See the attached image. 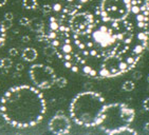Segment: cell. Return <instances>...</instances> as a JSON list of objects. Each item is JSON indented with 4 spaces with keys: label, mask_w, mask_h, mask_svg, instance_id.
<instances>
[{
    "label": "cell",
    "mask_w": 149,
    "mask_h": 135,
    "mask_svg": "<svg viewBox=\"0 0 149 135\" xmlns=\"http://www.w3.org/2000/svg\"><path fill=\"white\" fill-rule=\"evenodd\" d=\"M2 24L3 26H4V29L6 30H9L12 28V20H6V19H4V20L2 21Z\"/></svg>",
    "instance_id": "obj_20"
},
{
    "label": "cell",
    "mask_w": 149,
    "mask_h": 135,
    "mask_svg": "<svg viewBox=\"0 0 149 135\" xmlns=\"http://www.w3.org/2000/svg\"><path fill=\"white\" fill-rule=\"evenodd\" d=\"M45 54L47 55V56H52V55H54L55 54V52H56V50H55V48L54 46H48L45 49Z\"/></svg>",
    "instance_id": "obj_17"
},
{
    "label": "cell",
    "mask_w": 149,
    "mask_h": 135,
    "mask_svg": "<svg viewBox=\"0 0 149 135\" xmlns=\"http://www.w3.org/2000/svg\"><path fill=\"white\" fill-rule=\"evenodd\" d=\"M67 83H68V81H67V79L65 77H59V78L56 77L55 84H56L58 88H65V87L67 86Z\"/></svg>",
    "instance_id": "obj_16"
},
{
    "label": "cell",
    "mask_w": 149,
    "mask_h": 135,
    "mask_svg": "<svg viewBox=\"0 0 149 135\" xmlns=\"http://www.w3.org/2000/svg\"><path fill=\"white\" fill-rule=\"evenodd\" d=\"M47 112L45 96L31 86L12 87L0 100V114L17 129H29L42 120Z\"/></svg>",
    "instance_id": "obj_1"
},
{
    "label": "cell",
    "mask_w": 149,
    "mask_h": 135,
    "mask_svg": "<svg viewBox=\"0 0 149 135\" xmlns=\"http://www.w3.org/2000/svg\"><path fill=\"white\" fill-rule=\"evenodd\" d=\"M131 11V0H102L100 14L104 20L123 21Z\"/></svg>",
    "instance_id": "obj_4"
},
{
    "label": "cell",
    "mask_w": 149,
    "mask_h": 135,
    "mask_svg": "<svg viewBox=\"0 0 149 135\" xmlns=\"http://www.w3.org/2000/svg\"><path fill=\"white\" fill-rule=\"evenodd\" d=\"M145 10H146L147 14L149 15V0H146V1H145Z\"/></svg>",
    "instance_id": "obj_26"
},
{
    "label": "cell",
    "mask_w": 149,
    "mask_h": 135,
    "mask_svg": "<svg viewBox=\"0 0 149 135\" xmlns=\"http://www.w3.org/2000/svg\"><path fill=\"white\" fill-rule=\"evenodd\" d=\"M147 81H148V82H149V75H148V76H147Z\"/></svg>",
    "instance_id": "obj_33"
},
{
    "label": "cell",
    "mask_w": 149,
    "mask_h": 135,
    "mask_svg": "<svg viewBox=\"0 0 149 135\" xmlns=\"http://www.w3.org/2000/svg\"><path fill=\"white\" fill-rule=\"evenodd\" d=\"M93 16L88 12L74 13L70 20V26L74 33L78 35L89 34L93 28Z\"/></svg>",
    "instance_id": "obj_6"
},
{
    "label": "cell",
    "mask_w": 149,
    "mask_h": 135,
    "mask_svg": "<svg viewBox=\"0 0 149 135\" xmlns=\"http://www.w3.org/2000/svg\"><path fill=\"white\" fill-rule=\"evenodd\" d=\"M37 21H38V19H35V20H32V21L30 20L29 26H31V29L33 30V31L41 34V32L43 31V23L42 22L37 23Z\"/></svg>",
    "instance_id": "obj_11"
},
{
    "label": "cell",
    "mask_w": 149,
    "mask_h": 135,
    "mask_svg": "<svg viewBox=\"0 0 149 135\" xmlns=\"http://www.w3.org/2000/svg\"><path fill=\"white\" fill-rule=\"evenodd\" d=\"M139 37L143 40V48L146 49L147 51H149V32L143 33L142 35H140Z\"/></svg>",
    "instance_id": "obj_13"
},
{
    "label": "cell",
    "mask_w": 149,
    "mask_h": 135,
    "mask_svg": "<svg viewBox=\"0 0 149 135\" xmlns=\"http://www.w3.org/2000/svg\"><path fill=\"white\" fill-rule=\"evenodd\" d=\"M52 10L51 6H49V4H46V6H42V12H43V14H48V13H50Z\"/></svg>",
    "instance_id": "obj_22"
},
{
    "label": "cell",
    "mask_w": 149,
    "mask_h": 135,
    "mask_svg": "<svg viewBox=\"0 0 149 135\" xmlns=\"http://www.w3.org/2000/svg\"><path fill=\"white\" fill-rule=\"evenodd\" d=\"M9 54H10V56H12V57H15V56H17L18 55V50L15 49V48H12V49L9 50Z\"/></svg>",
    "instance_id": "obj_21"
},
{
    "label": "cell",
    "mask_w": 149,
    "mask_h": 135,
    "mask_svg": "<svg viewBox=\"0 0 149 135\" xmlns=\"http://www.w3.org/2000/svg\"><path fill=\"white\" fill-rule=\"evenodd\" d=\"M81 1H83V2H86V1H87V0H81Z\"/></svg>",
    "instance_id": "obj_34"
},
{
    "label": "cell",
    "mask_w": 149,
    "mask_h": 135,
    "mask_svg": "<svg viewBox=\"0 0 149 135\" xmlns=\"http://www.w3.org/2000/svg\"><path fill=\"white\" fill-rule=\"evenodd\" d=\"M6 30L4 29L2 22H0V46H2L6 42Z\"/></svg>",
    "instance_id": "obj_14"
},
{
    "label": "cell",
    "mask_w": 149,
    "mask_h": 135,
    "mask_svg": "<svg viewBox=\"0 0 149 135\" xmlns=\"http://www.w3.org/2000/svg\"><path fill=\"white\" fill-rule=\"evenodd\" d=\"M8 0H0V6H6V3Z\"/></svg>",
    "instance_id": "obj_31"
},
{
    "label": "cell",
    "mask_w": 149,
    "mask_h": 135,
    "mask_svg": "<svg viewBox=\"0 0 149 135\" xmlns=\"http://www.w3.org/2000/svg\"><path fill=\"white\" fill-rule=\"evenodd\" d=\"M141 77H142V74H141L140 72H136L134 74V78H135V79H140Z\"/></svg>",
    "instance_id": "obj_28"
},
{
    "label": "cell",
    "mask_w": 149,
    "mask_h": 135,
    "mask_svg": "<svg viewBox=\"0 0 149 135\" xmlns=\"http://www.w3.org/2000/svg\"><path fill=\"white\" fill-rule=\"evenodd\" d=\"M60 8H61V6H60V4H55V6H54V9H53V10L57 12V11H60Z\"/></svg>",
    "instance_id": "obj_30"
},
{
    "label": "cell",
    "mask_w": 149,
    "mask_h": 135,
    "mask_svg": "<svg viewBox=\"0 0 149 135\" xmlns=\"http://www.w3.org/2000/svg\"><path fill=\"white\" fill-rule=\"evenodd\" d=\"M144 131H145V132H149V123L145 124V126H144Z\"/></svg>",
    "instance_id": "obj_27"
},
{
    "label": "cell",
    "mask_w": 149,
    "mask_h": 135,
    "mask_svg": "<svg viewBox=\"0 0 149 135\" xmlns=\"http://www.w3.org/2000/svg\"><path fill=\"white\" fill-rule=\"evenodd\" d=\"M143 108L149 112V97H147L146 99L143 101Z\"/></svg>",
    "instance_id": "obj_23"
},
{
    "label": "cell",
    "mask_w": 149,
    "mask_h": 135,
    "mask_svg": "<svg viewBox=\"0 0 149 135\" xmlns=\"http://www.w3.org/2000/svg\"><path fill=\"white\" fill-rule=\"evenodd\" d=\"M22 70H23L22 63H17V64H16V71H17V72H20V71H22Z\"/></svg>",
    "instance_id": "obj_25"
},
{
    "label": "cell",
    "mask_w": 149,
    "mask_h": 135,
    "mask_svg": "<svg viewBox=\"0 0 149 135\" xmlns=\"http://www.w3.org/2000/svg\"><path fill=\"white\" fill-rule=\"evenodd\" d=\"M49 130L53 134H69L71 130V121L63 113H57L50 119Z\"/></svg>",
    "instance_id": "obj_8"
},
{
    "label": "cell",
    "mask_w": 149,
    "mask_h": 135,
    "mask_svg": "<svg viewBox=\"0 0 149 135\" xmlns=\"http://www.w3.org/2000/svg\"><path fill=\"white\" fill-rule=\"evenodd\" d=\"M3 68V58L0 57V69Z\"/></svg>",
    "instance_id": "obj_32"
},
{
    "label": "cell",
    "mask_w": 149,
    "mask_h": 135,
    "mask_svg": "<svg viewBox=\"0 0 149 135\" xmlns=\"http://www.w3.org/2000/svg\"><path fill=\"white\" fill-rule=\"evenodd\" d=\"M29 74L31 80L39 89H50L55 84L56 74L51 66L36 63L30 66Z\"/></svg>",
    "instance_id": "obj_5"
},
{
    "label": "cell",
    "mask_w": 149,
    "mask_h": 135,
    "mask_svg": "<svg viewBox=\"0 0 149 135\" xmlns=\"http://www.w3.org/2000/svg\"><path fill=\"white\" fill-rule=\"evenodd\" d=\"M105 98L97 92L85 91L77 94L70 104V116L75 124L86 128L100 125L104 109Z\"/></svg>",
    "instance_id": "obj_2"
},
{
    "label": "cell",
    "mask_w": 149,
    "mask_h": 135,
    "mask_svg": "<svg viewBox=\"0 0 149 135\" xmlns=\"http://www.w3.org/2000/svg\"><path fill=\"white\" fill-rule=\"evenodd\" d=\"M37 0H23L22 6L26 10H34L37 8Z\"/></svg>",
    "instance_id": "obj_12"
},
{
    "label": "cell",
    "mask_w": 149,
    "mask_h": 135,
    "mask_svg": "<svg viewBox=\"0 0 149 135\" xmlns=\"http://www.w3.org/2000/svg\"><path fill=\"white\" fill-rule=\"evenodd\" d=\"M19 24H20V26H29V24H30V19H28V18H26V17L20 18Z\"/></svg>",
    "instance_id": "obj_19"
},
{
    "label": "cell",
    "mask_w": 149,
    "mask_h": 135,
    "mask_svg": "<svg viewBox=\"0 0 149 135\" xmlns=\"http://www.w3.org/2000/svg\"><path fill=\"white\" fill-rule=\"evenodd\" d=\"M12 66H13L12 59H10V58H3V68H4V69L9 70Z\"/></svg>",
    "instance_id": "obj_18"
},
{
    "label": "cell",
    "mask_w": 149,
    "mask_h": 135,
    "mask_svg": "<svg viewBox=\"0 0 149 135\" xmlns=\"http://www.w3.org/2000/svg\"><path fill=\"white\" fill-rule=\"evenodd\" d=\"M112 134H136V131H134L133 129L129 128V126H125V127H120L118 129L114 130V131L112 132Z\"/></svg>",
    "instance_id": "obj_10"
},
{
    "label": "cell",
    "mask_w": 149,
    "mask_h": 135,
    "mask_svg": "<svg viewBox=\"0 0 149 135\" xmlns=\"http://www.w3.org/2000/svg\"><path fill=\"white\" fill-rule=\"evenodd\" d=\"M38 53L34 48H26L22 52V59L28 61V62H32L37 59Z\"/></svg>",
    "instance_id": "obj_9"
},
{
    "label": "cell",
    "mask_w": 149,
    "mask_h": 135,
    "mask_svg": "<svg viewBox=\"0 0 149 135\" xmlns=\"http://www.w3.org/2000/svg\"><path fill=\"white\" fill-rule=\"evenodd\" d=\"M134 88H135L134 83L131 80H127L123 83V90L126 91V92H131V91L134 90Z\"/></svg>",
    "instance_id": "obj_15"
},
{
    "label": "cell",
    "mask_w": 149,
    "mask_h": 135,
    "mask_svg": "<svg viewBox=\"0 0 149 135\" xmlns=\"http://www.w3.org/2000/svg\"><path fill=\"white\" fill-rule=\"evenodd\" d=\"M134 110L125 104L106 105L104 109L100 128L107 134H112L114 130L120 127L129 126L134 120Z\"/></svg>",
    "instance_id": "obj_3"
},
{
    "label": "cell",
    "mask_w": 149,
    "mask_h": 135,
    "mask_svg": "<svg viewBox=\"0 0 149 135\" xmlns=\"http://www.w3.org/2000/svg\"><path fill=\"white\" fill-rule=\"evenodd\" d=\"M22 41H23V42H29V41H30V37H29V36H23V37H22Z\"/></svg>",
    "instance_id": "obj_29"
},
{
    "label": "cell",
    "mask_w": 149,
    "mask_h": 135,
    "mask_svg": "<svg viewBox=\"0 0 149 135\" xmlns=\"http://www.w3.org/2000/svg\"><path fill=\"white\" fill-rule=\"evenodd\" d=\"M13 14H12L11 12H9V13H6V15H4V19H6V20H13Z\"/></svg>",
    "instance_id": "obj_24"
},
{
    "label": "cell",
    "mask_w": 149,
    "mask_h": 135,
    "mask_svg": "<svg viewBox=\"0 0 149 135\" xmlns=\"http://www.w3.org/2000/svg\"><path fill=\"white\" fill-rule=\"evenodd\" d=\"M126 64L116 56H110L104 60L100 66V74L104 77H113L125 72Z\"/></svg>",
    "instance_id": "obj_7"
}]
</instances>
